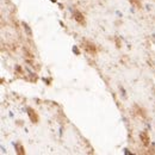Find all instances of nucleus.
Segmentation results:
<instances>
[{
    "mask_svg": "<svg viewBox=\"0 0 155 155\" xmlns=\"http://www.w3.org/2000/svg\"><path fill=\"white\" fill-rule=\"evenodd\" d=\"M74 19H75L78 23H80V24H85V18H83V16H82L80 12H78V11L74 12Z\"/></svg>",
    "mask_w": 155,
    "mask_h": 155,
    "instance_id": "1",
    "label": "nucleus"
},
{
    "mask_svg": "<svg viewBox=\"0 0 155 155\" xmlns=\"http://www.w3.org/2000/svg\"><path fill=\"white\" fill-rule=\"evenodd\" d=\"M140 137H141V140H142V142H143L144 145H148V144H149V136L147 135V132H141V134H140Z\"/></svg>",
    "mask_w": 155,
    "mask_h": 155,
    "instance_id": "2",
    "label": "nucleus"
},
{
    "mask_svg": "<svg viewBox=\"0 0 155 155\" xmlns=\"http://www.w3.org/2000/svg\"><path fill=\"white\" fill-rule=\"evenodd\" d=\"M27 111H29V114H30V117H31L32 122H37V117H36V113L33 114V111H32L31 108H27Z\"/></svg>",
    "mask_w": 155,
    "mask_h": 155,
    "instance_id": "3",
    "label": "nucleus"
},
{
    "mask_svg": "<svg viewBox=\"0 0 155 155\" xmlns=\"http://www.w3.org/2000/svg\"><path fill=\"white\" fill-rule=\"evenodd\" d=\"M129 1H130V2H131L134 6H136L137 8H140V7H141V2H140L138 0H129Z\"/></svg>",
    "mask_w": 155,
    "mask_h": 155,
    "instance_id": "4",
    "label": "nucleus"
},
{
    "mask_svg": "<svg viewBox=\"0 0 155 155\" xmlns=\"http://www.w3.org/2000/svg\"><path fill=\"white\" fill-rule=\"evenodd\" d=\"M17 148L19 149V150H18V153H19V154H24V151H23V148H21L20 145H17Z\"/></svg>",
    "mask_w": 155,
    "mask_h": 155,
    "instance_id": "5",
    "label": "nucleus"
},
{
    "mask_svg": "<svg viewBox=\"0 0 155 155\" xmlns=\"http://www.w3.org/2000/svg\"><path fill=\"white\" fill-rule=\"evenodd\" d=\"M54 1H55V0H54Z\"/></svg>",
    "mask_w": 155,
    "mask_h": 155,
    "instance_id": "6",
    "label": "nucleus"
}]
</instances>
